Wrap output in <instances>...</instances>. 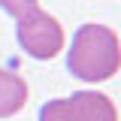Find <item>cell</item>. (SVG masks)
I'll return each instance as SVG.
<instances>
[{"instance_id":"cell-4","label":"cell","mask_w":121,"mask_h":121,"mask_svg":"<svg viewBox=\"0 0 121 121\" xmlns=\"http://www.w3.org/2000/svg\"><path fill=\"white\" fill-rule=\"evenodd\" d=\"M27 103V82L12 70L0 67V118H12Z\"/></svg>"},{"instance_id":"cell-2","label":"cell","mask_w":121,"mask_h":121,"mask_svg":"<svg viewBox=\"0 0 121 121\" xmlns=\"http://www.w3.org/2000/svg\"><path fill=\"white\" fill-rule=\"evenodd\" d=\"M18 24H15V36H18V45L24 48V55L36 60H52L60 55V48H64V27H60V21L55 15L43 12L39 6L33 9V12L21 15V18H15Z\"/></svg>"},{"instance_id":"cell-5","label":"cell","mask_w":121,"mask_h":121,"mask_svg":"<svg viewBox=\"0 0 121 121\" xmlns=\"http://www.w3.org/2000/svg\"><path fill=\"white\" fill-rule=\"evenodd\" d=\"M36 6H39L36 0H0V9L6 15H12V18H21V15L33 12Z\"/></svg>"},{"instance_id":"cell-1","label":"cell","mask_w":121,"mask_h":121,"mask_svg":"<svg viewBox=\"0 0 121 121\" xmlns=\"http://www.w3.org/2000/svg\"><path fill=\"white\" fill-rule=\"evenodd\" d=\"M67 67L82 82H106L121 70V39L106 24H82L73 33V45L67 52Z\"/></svg>"},{"instance_id":"cell-3","label":"cell","mask_w":121,"mask_h":121,"mask_svg":"<svg viewBox=\"0 0 121 121\" xmlns=\"http://www.w3.org/2000/svg\"><path fill=\"white\" fill-rule=\"evenodd\" d=\"M39 121H118V112L100 91H76L73 97L43 103Z\"/></svg>"}]
</instances>
